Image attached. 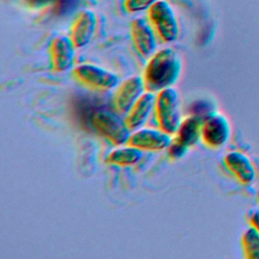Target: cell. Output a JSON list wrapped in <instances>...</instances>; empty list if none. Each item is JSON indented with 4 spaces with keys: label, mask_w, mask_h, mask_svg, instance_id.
Here are the masks:
<instances>
[{
    "label": "cell",
    "mask_w": 259,
    "mask_h": 259,
    "mask_svg": "<svg viewBox=\"0 0 259 259\" xmlns=\"http://www.w3.org/2000/svg\"><path fill=\"white\" fill-rule=\"evenodd\" d=\"M181 72V60L177 52L164 48L155 52L144 68L142 78L147 91L157 93L172 87Z\"/></svg>",
    "instance_id": "6da1fadb"
},
{
    "label": "cell",
    "mask_w": 259,
    "mask_h": 259,
    "mask_svg": "<svg viewBox=\"0 0 259 259\" xmlns=\"http://www.w3.org/2000/svg\"><path fill=\"white\" fill-rule=\"evenodd\" d=\"M91 124L101 137L113 146L126 145L132 134L124 118H121L117 112L107 109L94 111L91 116Z\"/></svg>",
    "instance_id": "7a4b0ae2"
},
{
    "label": "cell",
    "mask_w": 259,
    "mask_h": 259,
    "mask_svg": "<svg viewBox=\"0 0 259 259\" xmlns=\"http://www.w3.org/2000/svg\"><path fill=\"white\" fill-rule=\"evenodd\" d=\"M154 112L159 128L173 136L181 122L179 97L175 89L168 87L157 92Z\"/></svg>",
    "instance_id": "3957f363"
},
{
    "label": "cell",
    "mask_w": 259,
    "mask_h": 259,
    "mask_svg": "<svg viewBox=\"0 0 259 259\" xmlns=\"http://www.w3.org/2000/svg\"><path fill=\"white\" fill-rule=\"evenodd\" d=\"M147 19L156 36L165 44L172 42L178 35V22L174 10L166 0H158L147 10Z\"/></svg>",
    "instance_id": "277c9868"
},
{
    "label": "cell",
    "mask_w": 259,
    "mask_h": 259,
    "mask_svg": "<svg viewBox=\"0 0 259 259\" xmlns=\"http://www.w3.org/2000/svg\"><path fill=\"white\" fill-rule=\"evenodd\" d=\"M72 77L83 87L99 92L116 88L118 84V78L114 73L89 63L76 66L72 71Z\"/></svg>",
    "instance_id": "5b68a950"
},
{
    "label": "cell",
    "mask_w": 259,
    "mask_h": 259,
    "mask_svg": "<svg viewBox=\"0 0 259 259\" xmlns=\"http://www.w3.org/2000/svg\"><path fill=\"white\" fill-rule=\"evenodd\" d=\"M146 90L142 76H132L122 81L112 95V107L115 112L125 115Z\"/></svg>",
    "instance_id": "8992f818"
},
{
    "label": "cell",
    "mask_w": 259,
    "mask_h": 259,
    "mask_svg": "<svg viewBox=\"0 0 259 259\" xmlns=\"http://www.w3.org/2000/svg\"><path fill=\"white\" fill-rule=\"evenodd\" d=\"M231 126L227 117L221 113H210L201 124V142L208 148L223 147L230 139Z\"/></svg>",
    "instance_id": "52a82bcc"
},
{
    "label": "cell",
    "mask_w": 259,
    "mask_h": 259,
    "mask_svg": "<svg viewBox=\"0 0 259 259\" xmlns=\"http://www.w3.org/2000/svg\"><path fill=\"white\" fill-rule=\"evenodd\" d=\"M75 46L69 35H56L49 45V58L54 72L63 73L70 70L74 63Z\"/></svg>",
    "instance_id": "ba28073f"
},
{
    "label": "cell",
    "mask_w": 259,
    "mask_h": 259,
    "mask_svg": "<svg viewBox=\"0 0 259 259\" xmlns=\"http://www.w3.org/2000/svg\"><path fill=\"white\" fill-rule=\"evenodd\" d=\"M130 36L137 54L149 59L156 50V33L148 19L135 18L130 26Z\"/></svg>",
    "instance_id": "9c48e42d"
},
{
    "label": "cell",
    "mask_w": 259,
    "mask_h": 259,
    "mask_svg": "<svg viewBox=\"0 0 259 259\" xmlns=\"http://www.w3.org/2000/svg\"><path fill=\"white\" fill-rule=\"evenodd\" d=\"M171 142V136L162 130L139 128L134 131L126 145L134 146L142 151H162L167 149Z\"/></svg>",
    "instance_id": "30bf717a"
},
{
    "label": "cell",
    "mask_w": 259,
    "mask_h": 259,
    "mask_svg": "<svg viewBox=\"0 0 259 259\" xmlns=\"http://www.w3.org/2000/svg\"><path fill=\"white\" fill-rule=\"evenodd\" d=\"M96 28V15L91 10H81L73 19L70 30L69 37L71 38L73 45L76 49L83 48L87 46Z\"/></svg>",
    "instance_id": "8fae6325"
},
{
    "label": "cell",
    "mask_w": 259,
    "mask_h": 259,
    "mask_svg": "<svg viewBox=\"0 0 259 259\" xmlns=\"http://www.w3.org/2000/svg\"><path fill=\"white\" fill-rule=\"evenodd\" d=\"M155 98L156 95L153 92H144L126 112L124 115V121L132 132L141 128L145 124L154 109Z\"/></svg>",
    "instance_id": "7c38bea8"
},
{
    "label": "cell",
    "mask_w": 259,
    "mask_h": 259,
    "mask_svg": "<svg viewBox=\"0 0 259 259\" xmlns=\"http://www.w3.org/2000/svg\"><path fill=\"white\" fill-rule=\"evenodd\" d=\"M201 124L202 120L197 115L192 114L183 118L171 141L181 148L188 150L200 139Z\"/></svg>",
    "instance_id": "4fadbf2b"
},
{
    "label": "cell",
    "mask_w": 259,
    "mask_h": 259,
    "mask_svg": "<svg viewBox=\"0 0 259 259\" xmlns=\"http://www.w3.org/2000/svg\"><path fill=\"white\" fill-rule=\"evenodd\" d=\"M226 167L243 184L251 183L256 176L252 161L241 152H231L224 159Z\"/></svg>",
    "instance_id": "5bb4252c"
},
{
    "label": "cell",
    "mask_w": 259,
    "mask_h": 259,
    "mask_svg": "<svg viewBox=\"0 0 259 259\" xmlns=\"http://www.w3.org/2000/svg\"><path fill=\"white\" fill-rule=\"evenodd\" d=\"M142 157H143V151L141 149L136 148L134 146H130V145H126L123 147L122 145L112 150L108 154L106 161L111 165L126 167V166L136 165L138 162L141 161Z\"/></svg>",
    "instance_id": "9a60e30c"
},
{
    "label": "cell",
    "mask_w": 259,
    "mask_h": 259,
    "mask_svg": "<svg viewBox=\"0 0 259 259\" xmlns=\"http://www.w3.org/2000/svg\"><path fill=\"white\" fill-rule=\"evenodd\" d=\"M242 245L247 258L259 259V231L254 226L249 227L243 234Z\"/></svg>",
    "instance_id": "2e32d148"
},
{
    "label": "cell",
    "mask_w": 259,
    "mask_h": 259,
    "mask_svg": "<svg viewBox=\"0 0 259 259\" xmlns=\"http://www.w3.org/2000/svg\"><path fill=\"white\" fill-rule=\"evenodd\" d=\"M158 0H124L123 8L127 13H137L148 10Z\"/></svg>",
    "instance_id": "e0dca14e"
},
{
    "label": "cell",
    "mask_w": 259,
    "mask_h": 259,
    "mask_svg": "<svg viewBox=\"0 0 259 259\" xmlns=\"http://www.w3.org/2000/svg\"><path fill=\"white\" fill-rule=\"evenodd\" d=\"M78 4V0H55L54 10L57 14H63L74 9Z\"/></svg>",
    "instance_id": "ac0fdd59"
},
{
    "label": "cell",
    "mask_w": 259,
    "mask_h": 259,
    "mask_svg": "<svg viewBox=\"0 0 259 259\" xmlns=\"http://www.w3.org/2000/svg\"><path fill=\"white\" fill-rule=\"evenodd\" d=\"M29 6H32V7H42L45 5H48V4H53L55 0H24Z\"/></svg>",
    "instance_id": "d6986e66"
},
{
    "label": "cell",
    "mask_w": 259,
    "mask_h": 259,
    "mask_svg": "<svg viewBox=\"0 0 259 259\" xmlns=\"http://www.w3.org/2000/svg\"><path fill=\"white\" fill-rule=\"evenodd\" d=\"M250 222H251L252 226H254L259 231V209L254 211V213L252 214V217L250 219Z\"/></svg>",
    "instance_id": "ffe728a7"
}]
</instances>
